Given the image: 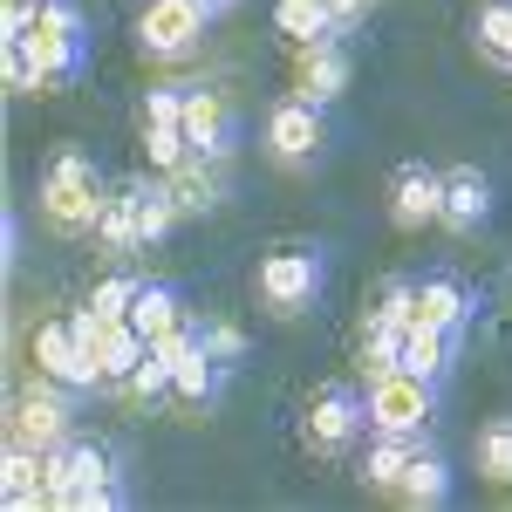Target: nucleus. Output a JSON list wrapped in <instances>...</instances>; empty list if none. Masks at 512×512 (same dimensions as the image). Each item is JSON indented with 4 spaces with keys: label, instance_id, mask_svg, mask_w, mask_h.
<instances>
[{
    "label": "nucleus",
    "instance_id": "26",
    "mask_svg": "<svg viewBox=\"0 0 512 512\" xmlns=\"http://www.w3.org/2000/svg\"><path fill=\"white\" fill-rule=\"evenodd\" d=\"M472 465L485 485H512V417H492V424H478L472 437Z\"/></svg>",
    "mask_w": 512,
    "mask_h": 512
},
{
    "label": "nucleus",
    "instance_id": "2",
    "mask_svg": "<svg viewBox=\"0 0 512 512\" xmlns=\"http://www.w3.org/2000/svg\"><path fill=\"white\" fill-rule=\"evenodd\" d=\"M103 205H110V192H103V171H96V158L89 151H55L48 158V171H41V219L55 226V233H96V219H103Z\"/></svg>",
    "mask_w": 512,
    "mask_h": 512
},
{
    "label": "nucleus",
    "instance_id": "5",
    "mask_svg": "<svg viewBox=\"0 0 512 512\" xmlns=\"http://www.w3.org/2000/svg\"><path fill=\"white\" fill-rule=\"evenodd\" d=\"M362 431H369V396L355 390V383H321V390L308 396L301 444H308L315 458H342Z\"/></svg>",
    "mask_w": 512,
    "mask_h": 512
},
{
    "label": "nucleus",
    "instance_id": "33",
    "mask_svg": "<svg viewBox=\"0 0 512 512\" xmlns=\"http://www.w3.org/2000/svg\"><path fill=\"white\" fill-rule=\"evenodd\" d=\"M0 239H7V253H0V260L14 267V260H21V219H14V212H7V233H0Z\"/></svg>",
    "mask_w": 512,
    "mask_h": 512
},
{
    "label": "nucleus",
    "instance_id": "22",
    "mask_svg": "<svg viewBox=\"0 0 512 512\" xmlns=\"http://www.w3.org/2000/svg\"><path fill=\"white\" fill-rule=\"evenodd\" d=\"M451 349H458V335L451 328H431V321H410V335H403V355H396V369H410V376H444L451 369Z\"/></svg>",
    "mask_w": 512,
    "mask_h": 512
},
{
    "label": "nucleus",
    "instance_id": "14",
    "mask_svg": "<svg viewBox=\"0 0 512 512\" xmlns=\"http://www.w3.org/2000/svg\"><path fill=\"white\" fill-rule=\"evenodd\" d=\"M485 219H492V178H485L478 164H451V171H444V219H437V226L472 239Z\"/></svg>",
    "mask_w": 512,
    "mask_h": 512
},
{
    "label": "nucleus",
    "instance_id": "6",
    "mask_svg": "<svg viewBox=\"0 0 512 512\" xmlns=\"http://www.w3.org/2000/svg\"><path fill=\"white\" fill-rule=\"evenodd\" d=\"M437 417V383L410 376V369H383L369 376V431H396V437H424Z\"/></svg>",
    "mask_w": 512,
    "mask_h": 512
},
{
    "label": "nucleus",
    "instance_id": "10",
    "mask_svg": "<svg viewBox=\"0 0 512 512\" xmlns=\"http://www.w3.org/2000/svg\"><path fill=\"white\" fill-rule=\"evenodd\" d=\"M69 424H76V390L55 383V376H35V383L21 390V403H14V437L35 444V451L69 444Z\"/></svg>",
    "mask_w": 512,
    "mask_h": 512
},
{
    "label": "nucleus",
    "instance_id": "28",
    "mask_svg": "<svg viewBox=\"0 0 512 512\" xmlns=\"http://www.w3.org/2000/svg\"><path fill=\"white\" fill-rule=\"evenodd\" d=\"M123 396H130V403H164V396H171V349H164V342H151V355L130 369Z\"/></svg>",
    "mask_w": 512,
    "mask_h": 512
},
{
    "label": "nucleus",
    "instance_id": "29",
    "mask_svg": "<svg viewBox=\"0 0 512 512\" xmlns=\"http://www.w3.org/2000/svg\"><path fill=\"white\" fill-rule=\"evenodd\" d=\"M144 158H151V171H178V164L192 158L185 123H144Z\"/></svg>",
    "mask_w": 512,
    "mask_h": 512
},
{
    "label": "nucleus",
    "instance_id": "9",
    "mask_svg": "<svg viewBox=\"0 0 512 512\" xmlns=\"http://www.w3.org/2000/svg\"><path fill=\"white\" fill-rule=\"evenodd\" d=\"M164 349H171V403H178V410H212L233 362H219V349L205 342V328L164 335Z\"/></svg>",
    "mask_w": 512,
    "mask_h": 512
},
{
    "label": "nucleus",
    "instance_id": "25",
    "mask_svg": "<svg viewBox=\"0 0 512 512\" xmlns=\"http://www.w3.org/2000/svg\"><path fill=\"white\" fill-rule=\"evenodd\" d=\"M472 48L485 55V62L512 69V0H478V14H472Z\"/></svg>",
    "mask_w": 512,
    "mask_h": 512
},
{
    "label": "nucleus",
    "instance_id": "31",
    "mask_svg": "<svg viewBox=\"0 0 512 512\" xmlns=\"http://www.w3.org/2000/svg\"><path fill=\"white\" fill-rule=\"evenodd\" d=\"M144 123H185V89L158 82V89L144 96Z\"/></svg>",
    "mask_w": 512,
    "mask_h": 512
},
{
    "label": "nucleus",
    "instance_id": "23",
    "mask_svg": "<svg viewBox=\"0 0 512 512\" xmlns=\"http://www.w3.org/2000/svg\"><path fill=\"white\" fill-rule=\"evenodd\" d=\"M144 355H151V342L137 335V321L123 315V321L103 328V342H96V369H103V383H117V390H123V383H130V369H137Z\"/></svg>",
    "mask_w": 512,
    "mask_h": 512
},
{
    "label": "nucleus",
    "instance_id": "7",
    "mask_svg": "<svg viewBox=\"0 0 512 512\" xmlns=\"http://www.w3.org/2000/svg\"><path fill=\"white\" fill-rule=\"evenodd\" d=\"M212 28V0H144L137 14V48L151 62H185Z\"/></svg>",
    "mask_w": 512,
    "mask_h": 512
},
{
    "label": "nucleus",
    "instance_id": "3",
    "mask_svg": "<svg viewBox=\"0 0 512 512\" xmlns=\"http://www.w3.org/2000/svg\"><path fill=\"white\" fill-rule=\"evenodd\" d=\"M48 506H69V512H103L123 506V485H117V458L89 437H69L48 451Z\"/></svg>",
    "mask_w": 512,
    "mask_h": 512
},
{
    "label": "nucleus",
    "instance_id": "32",
    "mask_svg": "<svg viewBox=\"0 0 512 512\" xmlns=\"http://www.w3.org/2000/svg\"><path fill=\"white\" fill-rule=\"evenodd\" d=\"M205 342L219 349V362H239V355H246V342H239V328H226V321H205Z\"/></svg>",
    "mask_w": 512,
    "mask_h": 512
},
{
    "label": "nucleus",
    "instance_id": "1",
    "mask_svg": "<svg viewBox=\"0 0 512 512\" xmlns=\"http://www.w3.org/2000/svg\"><path fill=\"white\" fill-rule=\"evenodd\" d=\"M28 48V76H35V96H55L89 69V21H82L76 0H41L35 35H21Z\"/></svg>",
    "mask_w": 512,
    "mask_h": 512
},
{
    "label": "nucleus",
    "instance_id": "16",
    "mask_svg": "<svg viewBox=\"0 0 512 512\" xmlns=\"http://www.w3.org/2000/svg\"><path fill=\"white\" fill-rule=\"evenodd\" d=\"M0 499L14 512L28 506H48V451H35V444H7V465H0Z\"/></svg>",
    "mask_w": 512,
    "mask_h": 512
},
{
    "label": "nucleus",
    "instance_id": "8",
    "mask_svg": "<svg viewBox=\"0 0 512 512\" xmlns=\"http://www.w3.org/2000/svg\"><path fill=\"white\" fill-rule=\"evenodd\" d=\"M267 158L280 164V171H308V164L328 151V110L321 103H308V96H287V103H274L267 110Z\"/></svg>",
    "mask_w": 512,
    "mask_h": 512
},
{
    "label": "nucleus",
    "instance_id": "21",
    "mask_svg": "<svg viewBox=\"0 0 512 512\" xmlns=\"http://www.w3.org/2000/svg\"><path fill=\"white\" fill-rule=\"evenodd\" d=\"M417 321H431V328H451V335H465V321H472V294H465V287H458L451 274L417 280Z\"/></svg>",
    "mask_w": 512,
    "mask_h": 512
},
{
    "label": "nucleus",
    "instance_id": "15",
    "mask_svg": "<svg viewBox=\"0 0 512 512\" xmlns=\"http://www.w3.org/2000/svg\"><path fill=\"white\" fill-rule=\"evenodd\" d=\"M185 144L198 158L226 164V151H233V110H226L219 89H185Z\"/></svg>",
    "mask_w": 512,
    "mask_h": 512
},
{
    "label": "nucleus",
    "instance_id": "27",
    "mask_svg": "<svg viewBox=\"0 0 512 512\" xmlns=\"http://www.w3.org/2000/svg\"><path fill=\"white\" fill-rule=\"evenodd\" d=\"M96 239H103L110 253H137V246H144V226H137V185H123V192L103 205V219H96Z\"/></svg>",
    "mask_w": 512,
    "mask_h": 512
},
{
    "label": "nucleus",
    "instance_id": "4",
    "mask_svg": "<svg viewBox=\"0 0 512 512\" xmlns=\"http://www.w3.org/2000/svg\"><path fill=\"white\" fill-rule=\"evenodd\" d=\"M321 287H328V253L321 246H280L253 274V294L274 321H301L321 301Z\"/></svg>",
    "mask_w": 512,
    "mask_h": 512
},
{
    "label": "nucleus",
    "instance_id": "19",
    "mask_svg": "<svg viewBox=\"0 0 512 512\" xmlns=\"http://www.w3.org/2000/svg\"><path fill=\"white\" fill-rule=\"evenodd\" d=\"M130 321H137V335H144V342H164V335L192 328V321H185V301H178V287H164V280H137Z\"/></svg>",
    "mask_w": 512,
    "mask_h": 512
},
{
    "label": "nucleus",
    "instance_id": "20",
    "mask_svg": "<svg viewBox=\"0 0 512 512\" xmlns=\"http://www.w3.org/2000/svg\"><path fill=\"white\" fill-rule=\"evenodd\" d=\"M424 437H396V431H369V451H362V485L369 492H390L403 485V465H410V451H417Z\"/></svg>",
    "mask_w": 512,
    "mask_h": 512
},
{
    "label": "nucleus",
    "instance_id": "35",
    "mask_svg": "<svg viewBox=\"0 0 512 512\" xmlns=\"http://www.w3.org/2000/svg\"><path fill=\"white\" fill-rule=\"evenodd\" d=\"M506 76H512V69H506Z\"/></svg>",
    "mask_w": 512,
    "mask_h": 512
},
{
    "label": "nucleus",
    "instance_id": "18",
    "mask_svg": "<svg viewBox=\"0 0 512 512\" xmlns=\"http://www.w3.org/2000/svg\"><path fill=\"white\" fill-rule=\"evenodd\" d=\"M164 185H171V198H178L185 219L219 212V198H226V185H219V158H198V151L178 164V171H164Z\"/></svg>",
    "mask_w": 512,
    "mask_h": 512
},
{
    "label": "nucleus",
    "instance_id": "17",
    "mask_svg": "<svg viewBox=\"0 0 512 512\" xmlns=\"http://www.w3.org/2000/svg\"><path fill=\"white\" fill-rule=\"evenodd\" d=\"M396 499L410 512H431L451 499V458L437 451V444H417L410 451V465H403V485H396Z\"/></svg>",
    "mask_w": 512,
    "mask_h": 512
},
{
    "label": "nucleus",
    "instance_id": "30",
    "mask_svg": "<svg viewBox=\"0 0 512 512\" xmlns=\"http://www.w3.org/2000/svg\"><path fill=\"white\" fill-rule=\"evenodd\" d=\"M130 301H137V274H110V280H96V294H89V308L103 321H123Z\"/></svg>",
    "mask_w": 512,
    "mask_h": 512
},
{
    "label": "nucleus",
    "instance_id": "13",
    "mask_svg": "<svg viewBox=\"0 0 512 512\" xmlns=\"http://www.w3.org/2000/svg\"><path fill=\"white\" fill-rule=\"evenodd\" d=\"M349 76H355V62H349V48H342V35L294 48V96H308V103H321V110L349 89Z\"/></svg>",
    "mask_w": 512,
    "mask_h": 512
},
{
    "label": "nucleus",
    "instance_id": "34",
    "mask_svg": "<svg viewBox=\"0 0 512 512\" xmlns=\"http://www.w3.org/2000/svg\"><path fill=\"white\" fill-rule=\"evenodd\" d=\"M233 7H246V0H212V14H233Z\"/></svg>",
    "mask_w": 512,
    "mask_h": 512
},
{
    "label": "nucleus",
    "instance_id": "12",
    "mask_svg": "<svg viewBox=\"0 0 512 512\" xmlns=\"http://www.w3.org/2000/svg\"><path fill=\"white\" fill-rule=\"evenodd\" d=\"M444 219V171H431V164H396L390 178V226L396 233H424V226H437Z\"/></svg>",
    "mask_w": 512,
    "mask_h": 512
},
{
    "label": "nucleus",
    "instance_id": "11",
    "mask_svg": "<svg viewBox=\"0 0 512 512\" xmlns=\"http://www.w3.org/2000/svg\"><path fill=\"white\" fill-rule=\"evenodd\" d=\"M28 349H35V369H41V376H55V383H69L76 396L103 383V369L89 362V349H82L76 321H41V328H35V342H28Z\"/></svg>",
    "mask_w": 512,
    "mask_h": 512
},
{
    "label": "nucleus",
    "instance_id": "24",
    "mask_svg": "<svg viewBox=\"0 0 512 512\" xmlns=\"http://www.w3.org/2000/svg\"><path fill=\"white\" fill-rule=\"evenodd\" d=\"M274 28L294 41V48L342 35V21H335V7H328V0H274Z\"/></svg>",
    "mask_w": 512,
    "mask_h": 512
}]
</instances>
